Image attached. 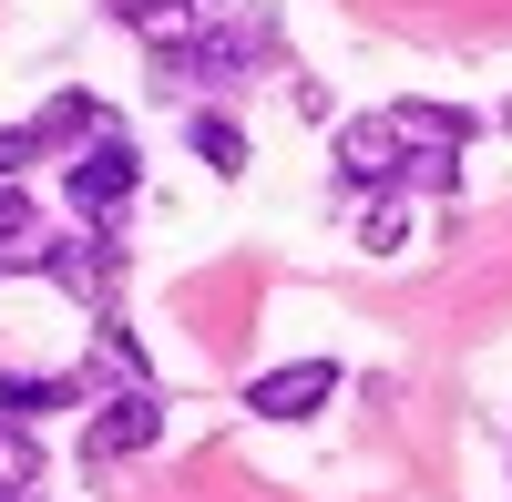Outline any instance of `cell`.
<instances>
[{"instance_id":"cell-1","label":"cell","mask_w":512,"mask_h":502,"mask_svg":"<svg viewBox=\"0 0 512 502\" xmlns=\"http://www.w3.org/2000/svg\"><path fill=\"white\" fill-rule=\"evenodd\" d=\"M62 185H72V205H82V226H113L123 205H134V144H123L113 123H103L93 144H72V164H62Z\"/></svg>"},{"instance_id":"cell-2","label":"cell","mask_w":512,"mask_h":502,"mask_svg":"<svg viewBox=\"0 0 512 502\" xmlns=\"http://www.w3.org/2000/svg\"><path fill=\"white\" fill-rule=\"evenodd\" d=\"M328 400H338V359H287V369H256L246 380L256 421H318Z\"/></svg>"},{"instance_id":"cell-3","label":"cell","mask_w":512,"mask_h":502,"mask_svg":"<svg viewBox=\"0 0 512 502\" xmlns=\"http://www.w3.org/2000/svg\"><path fill=\"white\" fill-rule=\"evenodd\" d=\"M164 441V400L134 380L123 400H103L93 421H82V462H134V451H154Z\"/></svg>"},{"instance_id":"cell-4","label":"cell","mask_w":512,"mask_h":502,"mask_svg":"<svg viewBox=\"0 0 512 502\" xmlns=\"http://www.w3.org/2000/svg\"><path fill=\"white\" fill-rule=\"evenodd\" d=\"M338 175H349V185H410V144H400V123H390V113L338 123Z\"/></svg>"},{"instance_id":"cell-5","label":"cell","mask_w":512,"mask_h":502,"mask_svg":"<svg viewBox=\"0 0 512 502\" xmlns=\"http://www.w3.org/2000/svg\"><path fill=\"white\" fill-rule=\"evenodd\" d=\"M41 277H62L72 298H113V287H123V246H113L103 226H82V236H52Z\"/></svg>"},{"instance_id":"cell-6","label":"cell","mask_w":512,"mask_h":502,"mask_svg":"<svg viewBox=\"0 0 512 502\" xmlns=\"http://www.w3.org/2000/svg\"><path fill=\"white\" fill-rule=\"evenodd\" d=\"M390 123H400L410 154H461V144H472V113H461V103H390Z\"/></svg>"},{"instance_id":"cell-7","label":"cell","mask_w":512,"mask_h":502,"mask_svg":"<svg viewBox=\"0 0 512 502\" xmlns=\"http://www.w3.org/2000/svg\"><path fill=\"white\" fill-rule=\"evenodd\" d=\"M41 257H52V236L31 226V195H21V175H0V267H31V277H41Z\"/></svg>"},{"instance_id":"cell-8","label":"cell","mask_w":512,"mask_h":502,"mask_svg":"<svg viewBox=\"0 0 512 502\" xmlns=\"http://www.w3.org/2000/svg\"><path fill=\"white\" fill-rule=\"evenodd\" d=\"M72 380H31V369H0V421H41V410H72Z\"/></svg>"},{"instance_id":"cell-9","label":"cell","mask_w":512,"mask_h":502,"mask_svg":"<svg viewBox=\"0 0 512 502\" xmlns=\"http://www.w3.org/2000/svg\"><path fill=\"white\" fill-rule=\"evenodd\" d=\"M103 11H113L123 31H154V41H175V31H195V11H205V0H103Z\"/></svg>"},{"instance_id":"cell-10","label":"cell","mask_w":512,"mask_h":502,"mask_svg":"<svg viewBox=\"0 0 512 502\" xmlns=\"http://www.w3.org/2000/svg\"><path fill=\"white\" fill-rule=\"evenodd\" d=\"M31 482H41V441H31V421H0V492L31 502Z\"/></svg>"},{"instance_id":"cell-11","label":"cell","mask_w":512,"mask_h":502,"mask_svg":"<svg viewBox=\"0 0 512 502\" xmlns=\"http://www.w3.org/2000/svg\"><path fill=\"white\" fill-rule=\"evenodd\" d=\"M185 144H195L205 164H216V175H246V134H236L226 113H195V123H185Z\"/></svg>"},{"instance_id":"cell-12","label":"cell","mask_w":512,"mask_h":502,"mask_svg":"<svg viewBox=\"0 0 512 502\" xmlns=\"http://www.w3.org/2000/svg\"><path fill=\"white\" fill-rule=\"evenodd\" d=\"M359 246H369V257H400V246H410V205H400V195H379L369 216H359Z\"/></svg>"},{"instance_id":"cell-13","label":"cell","mask_w":512,"mask_h":502,"mask_svg":"<svg viewBox=\"0 0 512 502\" xmlns=\"http://www.w3.org/2000/svg\"><path fill=\"white\" fill-rule=\"evenodd\" d=\"M103 359L123 369V380H144V349H134V328H123V318H103Z\"/></svg>"},{"instance_id":"cell-14","label":"cell","mask_w":512,"mask_h":502,"mask_svg":"<svg viewBox=\"0 0 512 502\" xmlns=\"http://www.w3.org/2000/svg\"><path fill=\"white\" fill-rule=\"evenodd\" d=\"M0 502H11V492H0Z\"/></svg>"}]
</instances>
